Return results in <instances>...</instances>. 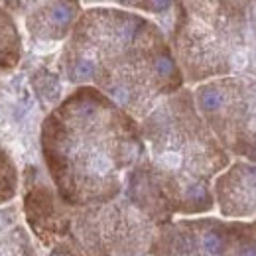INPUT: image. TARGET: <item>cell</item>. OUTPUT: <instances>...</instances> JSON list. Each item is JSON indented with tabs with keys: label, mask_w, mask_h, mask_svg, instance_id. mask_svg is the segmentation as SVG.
<instances>
[{
	"label": "cell",
	"mask_w": 256,
	"mask_h": 256,
	"mask_svg": "<svg viewBox=\"0 0 256 256\" xmlns=\"http://www.w3.org/2000/svg\"><path fill=\"white\" fill-rule=\"evenodd\" d=\"M42 148L62 193L75 203L108 199L120 172L140 156L134 130L91 91L67 98L46 120Z\"/></svg>",
	"instance_id": "cell-1"
},
{
	"label": "cell",
	"mask_w": 256,
	"mask_h": 256,
	"mask_svg": "<svg viewBox=\"0 0 256 256\" xmlns=\"http://www.w3.org/2000/svg\"><path fill=\"white\" fill-rule=\"evenodd\" d=\"M176 71L142 20L110 10L91 12L81 22L67 62L69 81L98 83L112 102L138 114L172 87Z\"/></svg>",
	"instance_id": "cell-2"
},
{
	"label": "cell",
	"mask_w": 256,
	"mask_h": 256,
	"mask_svg": "<svg viewBox=\"0 0 256 256\" xmlns=\"http://www.w3.org/2000/svg\"><path fill=\"white\" fill-rule=\"evenodd\" d=\"M184 100L160 104L146 120L152 162L168 178L174 176L178 201L188 211L209 205L205 174L209 170V146L184 110Z\"/></svg>",
	"instance_id": "cell-3"
},
{
	"label": "cell",
	"mask_w": 256,
	"mask_h": 256,
	"mask_svg": "<svg viewBox=\"0 0 256 256\" xmlns=\"http://www.w3.org/2000/svg\"><path fill=\"white\" fill-rule=\"evenodd\" d=\"M77 228L89 256H146L152 240L148 223L118 207L81 217Z\"/></svg>",
	"instance_id": "cell-4"
},
{
	"label": "cell",
	"mask_w": 256,
	"mask_h": 256,
	"mask_svg": "<svg viewBox=\"0 0 256 256\" xmlns=\"http://www.w3.org/2000/svg\"><path fill=\"white\" fill-rule=\"evenodd\" d=\"M34 42L58 44L75 18L73 0H0Z\"/></svg>",
	"instance_id": "cell-5"
},
{
	"label": "cell",
	"mask_w": 256,
	"mask_h": 256,
	"mask_svg": "<svg viewBox=\"0 0 256 256\" xmlns=\"http://www.w3.org/2000/svg\"><path fill=\"white\" fill-rule=\"evenodd\" d=\"M230 238L217 226L201 232L182 224L158 240L154 256H230Z\"/></svg>",
	"instance_id": "cell-6"
},
{
	"label": "cell",
	"mask_w": 256,
	"mask_h": 256,
	"mask_svg": "<svg viewBox=\"0 0 256 256\" xmlns=\"http://www.w3.org/2000/svg\"><path fill=\"white\" fill-rule=\"evenodd\" d=\"M22 36L18 30V24L14 16L6 10V6L0 2V87L2 77L12 73L16 65L22 60Z\"/></svg>",
	"instance_id": "cell-7"
},
{
	"label": "cell",
	"mask_w": 256,
	"mask_h": 256,
	"mask_svg": "<svg viewBox=\"0 0 256 256\" xmlns=\"http://www.w3.org/2000/svg\"><path fill=\"white\" fill-rule=\"evenodd\" d=\"M18 188V174L10 154L0 146V205L10 201L16 195Z\"/></svg>",
	"instance_id": "cell-8"
},
{
	"label": "cell",
	"mask_w": 256,
	"mask_h": 256,
	"mask_svg": "<svg viewBox=\"0 0 256 256\" xmlns=\"http://www.w3.org/2000/svg\"><path fill=\"white\" fill-rule=\"evenodd\" d=\"M228 64H230V69H232V71H242V69L248 65V56H246V52H242V50L232 52V56L228 58Z\"/></svg>",
	"instance_id": "cell-9"
},
{
	"label": "cell",
	"mask_w": 256,
	"mask_h": 256,
	"mask_svg": "<svg viewBox=\"0 0 256 256\" xmlns=\"http://www.w3.org/2000/svg\"><path fill=\"white\" fill-rule=\"evenodd\" d=\"M254 14H256V4H254Z\"/></svg>",
	"instance_id": "cell-10"
}]
</instances>
